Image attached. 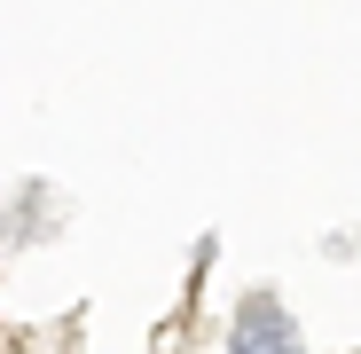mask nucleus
I'll return each mask as SVG.
<instances>
[{
    "instance_id": "obj_1",
    "label": "nucleus",
    "mask_w": 361,
    "mask_h": 354,
    "mask_svg": "<svg viewBox=\"0 0 361 354\" xmlns=\"http://www.w3.org/2000/svg\"><path fill=\"white\" fill-rule=\"evenodd\" d=\"M235 354H298V331L275 300H244V315H235Z\"/></svg>"
}]
</instances>
